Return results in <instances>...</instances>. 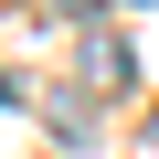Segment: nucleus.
I'll use <instances>...</instances> for the list:
<instances>
[{
  "mask_svg": "<svg viewBox=\"0 0 159 159\" xmlns=\"http://www.w3.org/2000/svg\"><path fill=\"white\" fill-rule=\"evenodd\" d=\"M85 74H96V85H127V43L117 32H85Z\"/></svg>",
  "mask_w": 159,
  "mask_h": 159,
  "instance_id": "nucleus-2",
  "label": "nucleus"
},
{
  "mask_svg": "<svg viewBox=\"0 0 159 159\" xmlns=\"http://www.w3.org/2000/svg\"><path fill=\"white\" fill-rule=\"evenodd\" d=\"M148 159H159V117H148Z\"/></svg>",
  "mask_w": 159,
  "mask_h": 159,
  "instance_id": "nucleus-3",
  "label": "nucleus"
},
{
  "mask_svg": "<svg viewBox=\"0 0 159 159\" xmlns=\"http://www.w3.org/2000/svg\"><path fill=\"white\" fill-rule=\"evenodd\" d=\"M43 127H53L64 148H96V106L74 96V85H53V96H43Z\"/></svg>",
  "mask_w": 159,
  "mask_h": 159,
  "instance_id": "nucleus-1",
  "label": "nucleus"
},
{
  "mask_svg": "<svg viewBox=\"0 0 159 159\" xmlns=\"http://www.w3.org/2000/svg\"><path fill=\"white\" fill-rule=\"evenodd\" d=\"M64 11H96V0H64Z\"/></svg>",
  "mask_w": 159,
  "mask_h": 159,
  "instance_id": "nucleus-4",
  "label": "nucleus"
}]
</instances>
